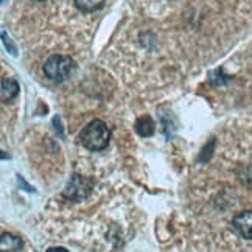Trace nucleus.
<instances>
[{
    "instance_id": "9d476101",
    "label": "nucleus",
    "mask_w": 252,
    "mask_h": 252,
    "mask_svg": "<svg viewBox=\"0 0 252 252\" xmlns=\"http://www.w3.org/2000/svg\"><path fill=\"white\" fill-rule=\"evenodd\" d=\"M33 2H44V0H33Z\"/></svg>"
},
{
    "instance_id": "7ed1b4c3",
    "label": "nucleus",
    "mask_w": 252,
    "mask_h": 252,
    "mask_svg": "<svg viewBox=\"0 0 252 252\" xmlns=\"http://www.w3.org/2000/svg\"><path fill=\"white\" fill-rule=\"evenodd\" d=\"M92 189H94L92 179L81 176V174H72L63 190V195L64 198L70 201H83L91 195Z\"/></svg>"
},
{
    "instance_id": "39448f33",
    "label": "nucleus",
    "mask_w": 252,
    "mask_h": 252,
    "mask_svg": "<svg viewBox=\"0 0 252 252\" xmlns=\"http://www.w3.org/2000/svg\"><path fill=\"white\" fill-rule=\"evenodd\" d=\"M22 248V240L13 234H3L0 238V252H19Z\"/></svg>"
},
{
    "instance_id": "423d86ee",
    "label": "nucleus",
    "mask_w": 252,
    "mask_h": 252,
    "mask_svg": "<svg viewBox=\"0 0 252 252\" xmlns=\"http://www.w3.org/2000/svg\"><path fill=\"white\" fill-rule=\"evenodd\" d=\"M154 129H156V125H154L150 115H143V117L135 122V131L142 137H150V135L154 134Z\"/></svg>"
},
{
    "instance_id": "0eeeda50",
    "label": "nucleus",
    "mask_w": 252,
    "mask_h": 252,
    "mask_svg": "<svg viewBox=\"0 0 252 252\" xmlns=\"http://www.w3.org/2000/svg\"><path fill=\"white\" fill-rule=\"evenodd\" d=\"M17 94H19V84L14 80H11V78L2 80V100L5 103L16 98Z\"/></svg>"
},
{
    "instance_id": "f03ea898",
    "label": "nucleus",
    "mask_w": 252,
    "mask_h": 252,
    "mask_svg": "<svg viewBox=\"0 0 252 252\" xmlns=\"http://www.w3.org/2000/svg\"><path fill=\"white\" fill-rule=\"evenodd\" d=\"M75 69H76L75 61L70 56L65 55H53L44 64L45 76L55 83H63L65 80H69Z\"/></svg>"
},
{
    "instance_id": "f257e3e1",
    "label": "nucleus",
    "mask_w": 252,
    "mask_h": 252,
    "mask_svg": "<svg viewBox=\"0 0 252 252\" xmlns=\"http://www.w3.org/2000/svg\"><path fill=\"white\" fill-rule=\"evenodd\" d=\"M83 147L89 151H103L111 142V129L101 120H92L80 134Z\"/></svg>"
},
{
    "instance_id": "6e6552de",
    "label": "nucleus",
    "mask_w": 252,
    "mask_h": 252,
    "mask_svg": "<svg viewBox=\"0 0 252 252\" xmlns=\"http://www.w3.org/2000/svg\"><path fill=\"white\" fill-rule=\"evenodd\" d=\"M73 2H75L76 8L84 13L96 11V9L103 8V5H104V0H73Z\"/></svg>"
},
{
    "instance_id": "1a4fd4ad",
    "label": "nucleus",
    "mask_w": 252,
    "mask_h": 252,
    "mask_svg": "<svg viewBox=\"0 0 252 252\" xmlns=\"http://www.w3.org/2000/svg\"><path fill=\"white\" fill-rule=\"evenodd\" d=\"M47 252H69L65 248H61V246H58V248H50V249H47Z\"/></svg>"
},
{
    "instance_id": "20e7f679",
    "label": "nucleus",
    "mask_w": 252,
    "mask_h": 252,
    "mask_svg": "<svg viewBox=\"0 0 252 252\" xmlns=\"http://www.w3.org/2000/svg\"><path fill=\"white\" fill-rule=\"evenodd\" d=\"M232 226L243 238L252 240V210H245L235 215L232 220Z\"/></svg>"
}]
</instances>
